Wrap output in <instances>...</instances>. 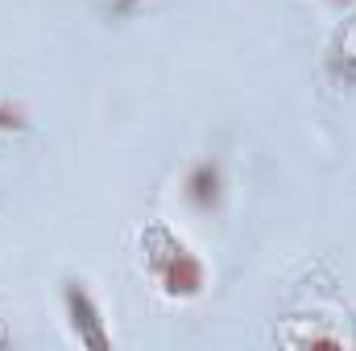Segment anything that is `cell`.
I'll use <instances>...</instances> for the list:
<instances>
[{"label": "cell", "instance_id": "obj_5", "mask_svg": "<svg viewBox=\"0 0 356 351\" xmlns=\"http://www.w3.org/2000/svg\"><path fill=\"white\" fill-rule=\"evenodd\" d=\"M21 132H29V112L17 99L0 95V137H21Z\"/></svg>", "mask_w": 356, "mask_h": 351}, {"label": "cell", "instance_id": "obj_4", "mask_svg": "<svg viewBox=\"0 0 356 351\" xmlns=\"http://www.w3.org/2000/svg\"><path fill=\"white\" fill-rule=\"evenodd\" d=\"M327 75H332L340 87H353L356 83V12L332 33V46H327Z\"/></svg>", "mask_w": 356, "mask_h": 351}, {"label": "cell", "instance_id": "obj_7", "mask_svg": "<svg viewBox=\"0 0 356 351\" xmlns=\"http://www.w3.org/2000/svg\"><path fill=\"white\" fill-rule=\"evenodd\" d=\"M336 4H353V0H336Z\"/></svg>", "mask_w": 356, "mask_h": 351}, {"label": "cell", "instance_id": "obj_2", "mask_svg": "<svg viewBox=\"0 0 356 351\" xmlns=\"http://www.w3.org/2000/svg\"><path fill=\"white\" fill-rule=\"evenodd\" d=\"M63 314H67V327H71V335H75L79 348H88V351L112 348L104 310H99L95 293H91L83 281H63Z\"/></svg>", "mask_w": 356, "mask_h": 351}, {"label": "cell", "instance_id": "obj_3", "mask_svg": "<svg viewBox=\"0 0 356 351\" xmlns=\"http://www.w3.org/2000/svg\"><path fill=\"white\" fill-rule=\"evenodd\" d=\"M182 198L195 215H216L228 198V178H224V166L211 162V157H199L186 178H182Z\"/></svg>", "mask_w": 356, "mask_h": 351}, {"label": "cell", "instance_id": "obj_6", "mask_svg": "<svg viewBox=\"0 0 356 351\" xmlns=\"http://www.w3.org/2000/svg\"><path fill=\"white\" fill-rule=\"evenodd\" d=\"M137 4H145V0H116V8H120V12H129V8H137Z\"/></svg>", "mask_w": 356, "mask_h": 351}, {"label": "cell", "instance_id": "obj_1", "mask_svg": "<svg viewBox=\"0 0 356 351\" xmlns=\"http://www.w3.org/2000/svg\"><path fill=\"white\" fill-rule=\"evenodd\" d=\"M137 248H141V268L149 273V281L158 285L162 298L195 302L207 289V264H203V257L178 236L170 223L149 219L141 228V236H137Z\"/></svg>", "mask_w": 356, "mask_h": 351}]
</instances>
